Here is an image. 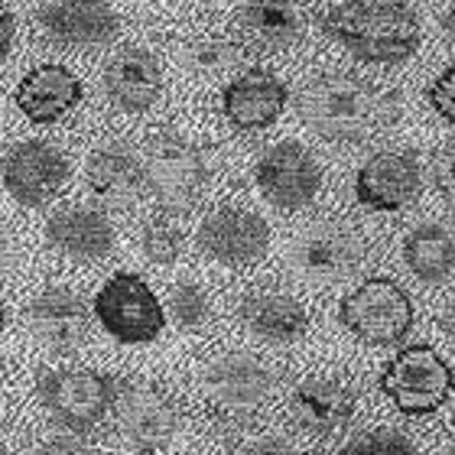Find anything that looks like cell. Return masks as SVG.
Here are the masks:
<instances>
[{"mask_svg":"<svg viewBox=\"0 0 455 455\" xmlns=\"http://www.w3.org/2000/svg\"><path fill=\"white\" fill-rule=\"evenodd\" d=\"M299 117L319 137L358 143L400 117V98L355 76H319L299 92Z\"/></svg>","mask_w":455,"mask_h":455,"instance_id":"cell-1","label":"cell"},{"mask_svg":"<svg viewBox=\"0 0 455 455\" xmlns=\"http://www.w3.org/2000/svg\"><path fill=\"white\" fill-rule=\"evenodd\" d=\"M323 29L374 66L407 62L419 49V20L410 0H339L323 17Z\"/></svg>","mask_w":455,"mask_h":455,"instance_id":"cell-2","label":"cell"},{"mask_svg":"<svg viewBox=\"0 0 455 455\" xmlns=\"http://www.w3.org/2000/svg\"><path fill=\"white\" fill-rule=\"evenodd\" d=\"M339 319L368 345H397L413 329V303L400 283L374 276L341 299Z\"/></svg>","mask_w":455,"mask_h":455,"instance_id":"cell-3","label":"cell"},{"mask_svg":"<svg viewBox=\"0 0 455 455\" xmlns=\"http://www.w3.org/2000/svg\"><path fill=\"white\" fill-rule=\"evenodd\" d=\"M455 374L429 345H410L380 374V390L407 417H427L449 400Z\"/></svg>","mask_w":455,"mask_h":455,"instance_id":"cell-4","label":"cell"},{"mask_svg":"<svg viewBox=\"0 0 455 455\" xmlns=\"http://www.w3.org/2000/svg\"><path fill=\"white\" fill-rule=\"evenodd\" d=\"M95 319L124 345H147L160 339L166 313L147 280L137 274H114L95 296Z\"/></svg>","mask_w":455,"mask_h":455,"instance_id":"cell-5","label":"cell"},{"mask_svg":"<svg viewBox=\"0 0 455 455\" xmlns=\"http://www.w3.org/2000/svg\"><path fill=\"white\" fill-rule=\"evenodd\" d=\"M143 172L153 196L170 212H186L199 202L209 182V163L196 143L182 140L176 133H163L150 140L143 156Z\"/></svg>","mask_w":455,"mask_h":455,"instance_id":"cell-6","label":"cell"},{"mask_svg":"<svg viewBox=\"0 0 455 455\" xmlns=\"http://www.w3.org/2000/svg\"><path fill=\"white\" fill-rule=\"evenodd\" d=\"M257 189L276 209H306L323 189V166L303 143L280 140L257 160Z\"/></svg>","mask_w":455,"mask_h":455,"instance_id":"cell-7","label":"cell"},{"mask_svg":"<svg viewBox=\"0 0 455 455\" xmlns=\"http://www.w3.org/2000/svg\"><path fill=\"white\" fill-rule=\"evenodd\" d=\"M39 394L52 419L76 433L95 427L117 397L111 380L95 371H52L39 380Z\"/></svg>","mask_w":455,"mask_h":455,"instance_id":"cell-8","label":"cell"},{"mask_svg":"<svg viewBox=\"0 0 455 455\" xmlns=\"http://www.w3.org/2000/svg\"><path fill=\"white\" fill-rule=\"evenodd\" d=\"M274 371L264 361L244 351H231L225 358L212 361L202 374L205 397L225 413H254L274 394Z\"/></svg>","mask_w":455,"mask_h":455,"instance_id":"cell-9","label":"cell"},{"mask_svg":"<svg viewBox=\"0 0 455 455\" xmlns=\"http://www.w3.org/2000/svg\"><path fill=\"white\" fill-rule=\"evenodd\" d=\"M361 260H364V241L358 237V231L339 221H315L293 244V264L315 283L345 280L358 270Z\"/></svg>","mask_w":455,"mask_h":455,"instance_id":"cell-10","label":"cell"},{"mask_svg":"<svg viewBox=\"0 0 455 455\" xmlns=\"http://www.w3.org/2000/svg\"><path fill=\"white\" fill-rule=\"evenodd\" d=\"M4 186L20 205L36 209L49 202L68 180L66 156L46 140H23L4 156Z\"/></svg>","mask_w":455,"mask_h":455,"instance_id":"cell-11","label":"cell"},{"mask_svg":"<svg viewBox=\"0 0 455 455\" xmlns=\"http://www.w3.org/2000/svg\"><path fill=\"white\" fill-rule=\"evenodd\" d=\"M196 241H199V247L212 260L228 267H244L267 254V247H270V225L257 212L225 205V209L212 212L209 219L202 221Z\"/></svg>","mask_w":455,"mask_h":455,"instance_id":"cell-12","label":"cell"},{"mask_svg":"<svg viewBox=\"0 0 455 455\" xmlns=\"http://www.w3.org/2000/svg\"><path fill=\"white\" fill-rule=\"evenodd\" d=\"M423 189V170L410 153H374L355 176V196L364 209L400 212Z\"/></svg>","mask_w":455,"mask_h":455,"instance_id":"cell-13","label":"cell"},{"mask_svg":"<svg viewBox=\"0 0 455 455\" xmlns=\"http://www.w3.org/2000/svg\"><path fill=\"white\" fill-rule=\"evenodd\" d=\"M114 403H117L121 433L131 446L143 449V452H156V449H166L172 443L180 417H176L170 397H163L160 390L131 384L114 397Z\"/></svg>","mask_w":455,"mask_h":455,"instance_id":"cell-14","label":"cell"},{"mask_svg":"<svg viewBox=\"0 0 455 455\" xmlns=\"http://www.w3.org/2000/svg\"><path fill=\"white\" fill-rule=\"evenodd\" d=\"M39 29L62 46H101L117 36V13L108 0H56L39 10Z\"/></svg>","mask_w":455,"mask_h":455,"instance_id":"cell-15","label":"cell"},{"mask_svg":"<svg viewBox=\"0 0 455 455\" xmlns=\"http://www.w3.org/2000/svg\"><path fill=\"white\" fill-rule=\"evenodd\" d=\"M286 85L276 76L264 72V68H251L241 78H235L225 88V117L241 131H260L283 114L286 108Z\"/></svg>","mask_w":455,"mask_h":455,"instance_id":"cell-16","label":"cell"},{"mask_svg":"<svg viewBox=\"0 0 455 455\" xmlns=\"http://www.w3.org/2000/svg\"><path fill=\"white\" fill-rule=\"evenodd\" d=\"M82 101V82L66 66L46 62L29 68L17 85V108L33 124H52Z\"/></svg>","mask_w":455,"mask_h":455,"instance_id":"cell-17","label":"cell"},{"mask_svg":"<svg viewBox=\"0 0 455 455\" xmlns=\"http://www.w3.org/2000/svg\"><path fill=\"white\" fill-rule=\"evenodd\" d=\"M290 410L309 433H339L355 417V394L348 384L323 374H309L290 394Z\"/></svg>","mask_w":455,"mask_h":455,"instance_id":"cell-18","label":"cell"},{"mask_svg":"<svg viewBox=\"0 0 455 455\" xmlns=\"http://www.w3.org/2000/svg\"><path fill=\"white\" fill-rule=\"evenodd\" d=\"M105 88L124 111H147L163 92V68L147 49H121L108 59Z\"/></svg>","mask_w":455,"mask_h":455,"instance_id":"cell-19","label":"cell"},{"mask_svg":"<svg viewBox=\"0 0 455 455\" xmlns=\"http://www.w3.org/2000/svg\"><path fill=\"white\" fill-rule=\"evenodd\" d=\"M29 323L43 345L52 351H72L85 341L88 332V309L72 290L52 286L33 299L29 306Z\"/></svg>","mask_w":455,"mask_h":455,"instance_id":"cell-20","label":"cell"},{"mask_svg":"<svg viewBox=\"0 0 455 455\" xmlns=\"http://www.w3.org/2000/svg\"><path fill=\"white\" fill-rule=\"evenodd\" d=\"M49 244L76 260H98L111 254L114 247V228L105 212L88 209V205H72L59 209L46 225Z\"/></svg>","mask_w":455,"mask_h":455,"instance_id":"cell-21","label":"cell"},{"mask_svg":"<svg viewBox=\"0 0 455 455\" xmlns=\"http://www.w3.org/2000/svg\"><path fill=\"white\" fill-rule=\"evenodd\" d=\"M241 323L264 341L274 345H290V341L303 339L309 329V315L303 303L293 299L290 293H276V290H254L241 299Z\"/></svg>","mask_w":455,"mask_h":455,"instance_id":"cell-22","label":"cell"},{"mask_svg":"<svg viewBox=\"0 0 455 455\" xmlns=\"http://www.w3.org/2000/svg\"><path fill=\"white\" fill-rule=\"evenodd\" d=\"M85 182L101 202L131 205L143 192V186H147V172H143V163L127 147L108 143V147H98L88 156Z\"/></svg>","mask_w":455,"mask_h":455,"instance_id":"cell-23","label":"cell"},{"mask_svg":"<svg viewBox=\"0 0 455 455\" xmlns=\"http://www.w3.org/2000/svg\"><path fill=\"white\" fill-rule=\"evenodd\" d=\"M237 27L257 49H286L303 39V17L293 0H251L237 13Z\"/></svg>","mask_w":455,"mask_h":455,"instance_id":"cell-24","label":"cell"},{"mask_svg":"<svg viewBox=\"0 0 455 455\" xmlns=\"http://www.w3.org/2000/svg\"><path fill=\"white\" fill-rule=\"evenodd\" d=\"M403 260L423 283H443L455 270V237L439 221H423L403 241Z\"/></svg>","mask_w":455,"mask_h":455,"instance_id":"cell-25","label":"cell"},{"mask_svg":"<svg viewBox=\"0 0 455 455\" xmlns=\"http://www.w3.org/2000/svg\"><path fill=\"white\" fill-rule=\"evenodd\" d=\"M241 59V46L228 36H199L192 39L186 52H182V62L192 68V72H202V76H215V72H225Z\"/></svg>","mask_w":455,"mask_h":455,"instance_id":"cell-26","label":"cell"},{"mask_svg":"<svg viewBox=\"0 0 455 455\" xmlns=\"http://www.w3.org/2000/svg\"><path fill=\"white\" fill-rule=\"evenodd\" d=\"M166 306H170V319L176 323V329H182V332H196V329H202L212 315L209 293L196 283L172 286Z\"/></svg>","mask_w":455,"mask_h":455,"instance_id":"cell-27","label":"cell"},{"mask_svg":"<svg viewBox=\"0 0 455 455\" xmlns=\"http://www.w3.org/2000/svg\"><path fill=\"white\" fill-rule=\"evenodd\" d=\"M140 244H143V254L150 257L153 264L170 267V264H176L182 254V231L172 219L156 215V219H150L143 225Z\"/></svg>","mask_w":455,"mask_h":455,"instance_id":"cell-28","label":"cell"},{"mask_svg":"<svg viewBox=\"0 0 455 455\" xmlns=\"http://www.w3.org/2000/svg\"><path fill=\"white\" fill-rule=\"evenodd\" d=\"M339 455H419L417 446L397 429H368L341 449Z\"/></svg>","mask_w":455,"mask_h":455,"instance_id":"cell-29","label":"cell"},{"mask_svg":"<svg viewBox=\"0 0 455 455\" xmlns=\"http://www.w3.org/2000/svg\"><path fill=\"white\" fill-rule=\"evenodd\" d=\"M433 186L446 202H455V140L433 156Z\"/></svg>","mask_w":455,"mask_h":455,"instance_id":"cell-30","label":"cell"},{"mask_svg":"<svg viewBox=\"0 0 455 455\" xmlns=\"http://www.w3.org/2000/svg\"><path fill=\"white\" fill-rule=\"evenodd\" d=\"M429 105H433V111H436L443 121L455 124V66L446 68V72L429 85Z\"/></svg>","mask_w":455,"mask_h":455,"instance_id":"cell-31","label":"cell"},{"mask_svg":"<svg viewBox=\"0 0 455 455\" xmlns=\"http://www.w3.org/2000/svg\"><path fill=\"white\" fill-rule=\"evenodd\" d=\"M33 455H92V449L78 436H52V439H43L33 449Z\"/></svg>","mask_w":455,"mask_h":455,"instance_id":"cell-32","label":"cell"},{"mask_svg":"<svg viewBox=\"0 0 455 455\" xmlns=\"http://www.w3.org/2000/svg\"><path fill=\"white\" fill-rule=\"evenodd\" d=\"M241 455H303V452L283 436H260L254 443H247Z\"/></svg>","mask_w":455,"mask_h":455,"instance_id":"cell-33","label":"cell"},{"mask_svg":"<svg viewBox=\"0 0 455 455\" xmlns=\"http://www.w3.org/2000/svg\"><path fill=\"white\" fill-rule=\"evenodd\" d=\"M13 46V13L7 10V4L0 0V59L7 56Z\"/></svg>","mask_w":455,"mask_h":455,"instance_id":"cell-34","label":"cell"},{"mask_svg":"<svg viewBox=\"0 0 455 455\" xmlns=\"http://www.w3.org/2000/svg\"><path fill=\"white\" fill-rule=\"evenodd\" d=\"M13 260H17V244H13V235L0 225V274H7L10 267H13Z\"/></svg>","mask_w":455,"mask_h":455,"instance_id":"cell-35","label":"cell"},{"mask_svg":"<svg viewBox=\"0 0 455 455\" xmlns=\"http://www.w3.org/2000/svg\"><path fill=\"white\" fill-rule=\"evenodd\" d=\"M439 329L455 339V296L449 299L446 306H443V313H439Z\"/></svg>","mask_w":455,"mask_h":455,"instance_id":"cell-36","label":"cell"},{"mask_svg":"<svg viewBox=\"0 0 455 455\" xmlns=\"http://www.w3.org/2000/svg\"><path fill=\"white\" fill-rule=\"evenodd\" d=\"M439 23H443V29H446V36L455 39V0L443 10V13H439Z\"/></svg>","mask_w":455,"mask_h":455,"instance_id":"cell-37","label":"cell"},{"mask_svg":"<svg viewBox=\"0 0 455 455\" xmlns=\"http://www.w3.org/2000/svg\"><path fill=\"white\" fill-rule=\"evenodd\" d=\"M443 455H455V439H452V443H449L446 449H443Z\"/></svg>","mask_w":455,"mask_h":455,"instance_id":"cell-38","label":"cell"},{"mask_svg":"<svg viewBox=\"0 0 455 455\" xmlns=\"http://www.w3.org/2000/svg\"><path fill=\"white\" fill-rule=\"evenodd\" d=\"M4 323H7V315H4V303H0V332H4Z\"/></svg>","mask_w":455,"mask_h":455,"instance_id":"cell-39","label":"cell"},{"mask_svg":"<svg viewBox=\"0 0 455 455\" xmlns=\"http://www.w3.org/2000/svg\"><path fill=\"white\" fill-rule=\"evenodd\" d=\"M0 455H10V449H7V443H4V439H0Z\"/></svg>","mask_w":455,"mask_h":455,"instance_id":"cell-40","label":"cell"}]
</instances>
